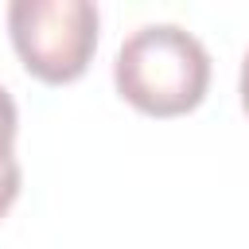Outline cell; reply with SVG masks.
Masks as SVG:
<instances>
[{
    "mask_svg": "<svg viewBox=\"0 0 249 249\" xmlns=\"http://www.w3.org/2000/svg\"><path fill=\"white\" fill-rule=\"evenodd\" d=\"M113 86L148 117H183L210 89V54L179 23H144L113 58Z\"/></svg>",
    "mask_w": 249,
    "mask_h": 249,
    "instance_id": "1",
    "label": "cell"
},
{
    "mask_svg": "<svg viewBox=\"0 0 249 249\" xmlns=\"http://www.w3.org/2000/svg\"><path fill=\"white\" fill-rule=\"evenodd\" d=\"M8 35L31 78L47 86L78 82L97 51V4L89 0H12Z\"/></svg>",
    "mask_w": 249,
    "mask_h": 249,
    "instance_id": "2",
    "label": "cell"
},
{
    "mask_svg": "<svg viewBox=\"0 0 249 249\" xmlns=\"http://www.w3.org/2000/svg\"><path fill=\"white\" fill-rule=\"evenodd\" d=\"M19 187H23V171H19V160L16 152L12 156H0V218L12 210V202L19 198Z\"/></svg>",
    "mask_w": 249,
    "mask_h": 249,
    "instance_id": "3",
    "label": "cell"
},
{
    "mask_svg": "<svg viewBox=\"0 0 249 249\" xmlns=\"http://www.w3.org/2000/svg\"><path fill=\"white\" fill-rule=\"evenodd\" d=\"M16 132H19V109H16L12 93L0 86V156H12Z\"/></svg>",
    "mask_w": 249,
    "mask_h": 249,
    "instance_id": "4",
    "label": "cell"
},
{
    "mask_svg": "<svg viewBox=\"0 0 249 249\" xmlns=\"http://www.w3.org/2000/svg\"><path fill=\"white\" fill-rule=\"evenodd\" d=\"M237 93H241V109H245V117H249V51H245V58H241V78H237Z\"/></svg>",
    "mask_w": 249,
    "mask_h": 249,
    "instance_id": "5",
    "label": "cell"
}]
</instances>
